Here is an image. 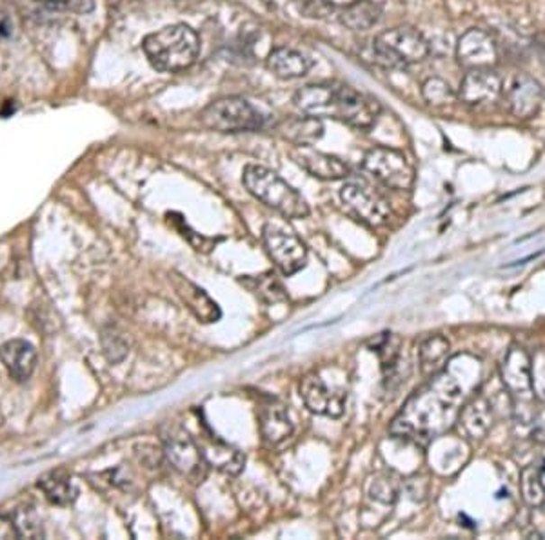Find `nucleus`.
I'll return each instance as SVG.
<instances>
[{
  "instance_id": "37",
  "label": "nucleus",
  "mask_w": 545,
  "mask_h": 540,
  "mask_svg": "<svg viewBox=\"0 0 545 540\" xmlns=\"http://www.w3.org/2000/svg\"><path fill=\"white\" fill-rule=\"evenodd\" d=\"M8 538H19V531L15 527L14 518L0 515V540H8Z\"/></svg>"
},
{
  "instance_id": "14",
  "label": "nucleus",
  "mask_w": 545,
  "mask_h": 540,
  "mask_svg": "<svg viewBox=\"0 0 545 540\" xmlns=\"http://www.w3.org/2000/svg\"><path fill=\"white\" fill-rule=\"evenodd\" d=\"M500 375L505 389L513 400H529L534 398L532 384V359L523 348L513 346L504 357Z\"/></svg>"
},
{
  "instance_id": "10",
  "label": "nucleus",
  "mask_w": 545,
  "mask_h": 540,
  "mask_svg": "<svg viewBox=\"0 0 545 540\" xmlns=\"http://www.w3.org/2000/svg\"><path fill=\"white\" fill-rule=\"evenodd\" d=\"M262 239L268 255L286 277H291L305 268L307 248L296 235L268 224L262 232Z\"/></svg>"
},
{
  "instance_id": "16",
  "label": "nucleus",
  "mask_w": 545,
  "mask_h": 540,
  "mask_svg": "<svg viewBox=\"0 0 545 540\" xmlns=\"http://www.w3.org/2000/svg\"><path fill=\"white\" fill-rule=\"evenodd\" d=\"M291 155H293V160L314 178L342 180V178L351 177V169L342 159L330 155V153L318 151L311 144L296 146Z\"/></svg>"
},
{
  "instance_id": "2",
  "label": "nucleus",
  "mask_w": 545,
  "mask_h": 540,
  "mask_svg": "<svg viewBox=\"0 0 545 540\" xmlns=\"http://www.w3.org/2000/svg\"><path fill=\"white\" fill-rule=\"evenodd\" d=\"M293 102L304 115L333 119L357 130H371L382 114L377 98L344 82L307 84L295 93Z\"/></svg>"
},
{
  "instance_id": "24",
  "label": "nucleus",
  "mask_w": 545,
  "mask_h": 540,
  "mask_svg": "<svg viewBox=\"0 0 545 540\" xmlns=\"http://www.w3.org/2000/svg\"><path fill=\"white\" fill-rule=\"evenodd\" d=\"M39 488L44 491L46 499L57 506H69L77 499V486L71 475L64 471H51L39 479Z\"/></svg>"
},
{
  "instance_id": "28",
  "label": "nucleus",
  "mask_w": 545,
  "mask_h": 540,
  "mask_svg": "<svg viewBox=\"0 0 545 540\" xmlns=\"http://www.w3.org/2000/svg\"><path fill=\"white\" fill-rule=\"evenodd\" d=\"M100 341H102L104 355H105V359L109 362H112V364L123 362L128 357V353H130V343H128L126 335L119 328L105 326L102 330Z\"/></svg>"
},
{
  "instance_id": "1",
  "label": "nucleus",
  "mask_w": 545,
  "mask_h": 540,
  "mask_svg": "<svg viewBox=\"0 0 545 540\" xmlns=\"http://www.w3.org/2000/svg\"><path fill=\"white\" fill-rule=\"evenodd\" d=\"M462 397L464 386L453 373L442 370L407 400L391 424V434L413 443H429L450 426Z\"/></svg>"
},
{
  "instance_id": "18",
  "label": "nucleus",
  "mask_w": 545,
  "mask_h": 540,
  "mask_svg": "<svg viewBox=\"0 0 545 540\" xmlns=\"http://www.w3.org/2000/svg\"><path fill=\"white\" fill-rule=\"evenodd\" d=\"M0 362L15 382H26L37 370L39 355L33 344L23 339H14L0 346Z\"/></svg>"
},
{
  "instance_id": "36",
  "label": "nucleus",
  "mask_w": 545,
  "mask_h": 540,
  "mask_svg": "<svg viewBox=\"0 0 545 540\" xmlns=\"http://www.w3.org/2000/svg\"><path fill=\"white\" fill-rule=\"evenodd\" d=\"M532 439L538 443H545V409H538L532 420Z\"/></svg>"
},
{
  "instance_id": "25",
  "label": "nucleus",
  "mask_w": 545,
  "mask_h": 540,
  "mask_svg": "<svg viewBox=\"0 0 545 540\" xmlns=\"http://www.w3.org/2000/svg\"><path fill=\"white\" fill-rule=\"evenodd\" d=\"M280 132L286 139H289L296 146H304V144H311V142L318 141L323 135V126H322L320 119L304 115V117L289 119L287 123H284Z\"/></svg>"
},
{
  "instance_id": "31",
  "label": "nucleus",
  "mask_w": 545,
  "mask_h": 540,
  "mask_svg": "<svg viewBox=\"0 0 545 540\" xmlns=\"http://www.w3.org/2000/svg\"><path fill=\"white\" fill-rule=\"evenodd\" d=\"M15 527L19 531V538L26 536V538H41L42 536V526H41V518L37 517V513L32 508H24L21 511L15 513L14 517Z\"/></svg>"
},
{
  "instance_id": "9",
  "label": "nucleus",
  "mask_w": 545,
  "mask_h": 540,
  "mask_svg": "<svg viewBox=\"0 0 545 540\" xmlns=\"http://www.w3.org/2000/svg\"><path fill=\"white\" fill-rule=\"evenodd\" d=\"M162 444L169 464L178 473L189 479H204L207 468L204 453L182 426L175 422L166 424L162 427Z\"/></svg>"
},
{
  "instance_id": "27",
  "label": "nucleus",
  "mask_w": 545,
  "mask_h": 540,
  "mask_svg": "<svg viewBox=\"0 0 545 540\" xmlns=\"http://www.w3.org/2000/svg\"><path fill=\"white\" fill-rule=\"evenodd\" d=\"M244 284L264 302L275 304L286 300V291L282 282L277 279L275 273H262L257 277H250L244 280Z\"/></svg>"
},
{
  "instance_id": "3",
  "label": "nucleus",
  "mask_w": 545,
  "mask_h": 540,
  "mask_svg": "<svg viewBox=\"0 0 545 540\" xmlns=\"http://www.w3.org/2000/svg\"><path fill=\"white\" fill-rule=\"evenodd\" d=\"M150 64L162 73H178L195 64L200 55V39L186 24L166 26L142 42Z\"/></svg>"
},
{
  "instance_id": "33",
  "label": "nucleus",
  "mask_w": 545,
  "mask_h": 540,
  "mask_svg": "<svg viewBox=\"0 0 545 540\" xmlns=\"http://www.w3.org/2000/svg\"><path fill=\"white\" fill-rule=\"evenodd\" d=\"M396 493H398V490L391 479L380 477V479L373 481V484H371V497L384 504H393L396 499Z\"/></svg>"
},
{
  "instance_id": "7",
  "label": "nucleus",
  "mask_w": 545,
  "mask_h": 540,
  "mask_svg": "<svg viewBox=\"0 0 545 540\" xmlns=\"http://www.w3.org/2000/svg\"><path fill=\"white\" fill-rule=\"evenodd\" d=\"M341 200L350 215L366 226L380 228L391 217L387 198L364 180H350L341 189Z\"/></svg>"
},
{
  "instance_id": "8",
  "label": "nucleus",
  "mask_w": 545,
  "mask_h": 540,
  "mask_svg": "<svg viewBox=\"0 0 545 540\" xmlns=\"http://www.w3.org/2000/svg\"><path fill=\"white\" fill-rule=\"evenodd\" d=\"M364 169L382 186L395 191H407L414 182V169L407 157L393 148L377 146L362 160Z\"/></svg>"
},
{
  "instance_id": "15",
  "label": "nucleus",
  "mask_w": 545,
  "mask_h": 540,
  "mask_svg": "<svg viewBox=\"0 0 545 540\" xmlns=\"http://www.w3.org/2000/svg\"><path fill=\"white\" fill-rule=\"evenodd\" d=\"M504 89L502 77L493 69H471L460 82L457 96L469 107H482L500 98Z\"/></svg>"
},
{
  "instance_id": "20",
  "label": "nucleus",
  "mask_w": 545,
  "mask_h": 540,
  "mask_svg": "<svg viewBox=\"0 0 545 540\" xmlns=\"http://www.w3.org/2000/svg\"><path fill=\"white\" fill-rule=\"evenodd\" d=\"M268 69L282 80H293L305 77L311 69V62L296 50L277 48L268 57Z\"/></svg>"
},
{
  "instance_id": "23",
  "label": "nucleus",
  "mask_w": 545,
  "mask_h": 540,
  "mask_svg": "<svg viewBox=\"0 0 545 540\" xmlns=\"http://www.w3.org/2000/svg\"><path fill=\"white\" fill-rule=\"evenodd\" d=\"M460 424L471 439H484L493 426V409L486 398H475L460 411Z\"/></svg>"
},
{
  "instance_id": "13",
  "label": "nucleus",
  "mask_w": 545,
  "mask_h": 540,
  "mask_svg": "<svg viewBox=\"0 0 545 540\" xmlns=\"http://www.w3.org/2000/svg\"><path fill=\"white\" fill-rule=\"evenodd\" d=\"M300 397L311 413L341 418L346 411L348 393L327 386L318 375H307L300 384Z\"/></svg>"
},
{
  "instance_id": "21",
  "label": "nucleus",
  "mask_w": 545,
  "mask_h": 540,
  "mask_svg": "<svg viewBox=\"0 0 545 540\" xmlns=\"http://www.w3.org/2000/svg\"><path fill=\"white\" fill-rule=\"evenodd\" d=\"M451 344L444 335H431L418 348V364L423 377L439 375L448 364Z\"/></svg>"
},
{
  "instance_id": "34",
  "label": "nucleus",
  "mask_w": 545,
  "mask_h": 540,
  "mask_svg": "<svg viewBox=\"0 0 545 540\" xmlns=\"http://www.w3.org/2000/svg\"><path fill=\"white\" fill-rule=\"evenodd\" d=\"M14 33V17L6 0H0V41L12 37Z\"/></svg>"
},
{
  "instance_id": "12",
  "label": "nucleus",
  "mask_w": 545,
  "mask_h": 540,
  "mask_svg": "<svg viewBox=\"0 0 545 540\" xmlns=\"http://www.w3.org/2000/svg\"><path fill=\"white\" fill-rule=\"evenodd\" d=\"M457 60L468 71L493 69L498 62V48L491 33L480 28L468 30L457 44Z\"/></svg>"
},
{
  "instance_id": "39",
  "label": "nucleus",
  "mask_w": 545,
  "mask_h": 540,
  "mask_svg": "<svg viewBox=\"0 0 545 540\" xmlns=\"http://www.w3.org/2000/svg\"><path fill=\"white\" fill-rule=\"evenodd\" d=\"M538 473H540V481H541V486H543V490H545V462H543L541 470H538Z\"/></svg>"
},
{
  "instance_id": "30",
  "label": "nucleus",
  "mask_w": 545,
  "mask_h": 540,
  "mask_svg": "<svg viewBox=\"0 0 545 540\" xmlns=\"http://www.w3.org/2000/svg\"><path fill=\"white\" fill-rule=\"evenodd\" d=\"M520 495L529 508H541L545 504V490L538 470L532 466L523 468L520 473Z\"/></svg>"
},
{
  "instance_id": "32",
  "label": "nucleus",
  "mask_w": 545,
  "mask_h": 540,
  "mask_svg": "<svg viewBox=\"0 0 545 540\" xmlns=\"http://www.w3.org/2000/svg\"><path fill=\"white\" fill-rule=\"evenodd\" d=\"M37 3L55 12H69L78 15H86L95 8L93 0H37Z\"/></svg>"
},
{
  "instance_id": "29",
  "label": "nucleus",
  "mask_w": 545,
  "mask_h": 540,
  "mask_svg": "<svg viewBox=\"0 0 545 540\" xmlns=\"http://www.w3.org/2000/svg\"><path fill=\"white\" fill-rule=\"evenodd\" d=\"M422 98L432 107H444L455 102L459 96L448 80L441 77H429L422 84Z\"/></svg>"
},
{
  "instance_id": "26",
  "label": "nucleus",
  "mask_w": 545,
  "mask_h": 540,
  "mask_svg": "<svg viewBox=\"0 0 545 540\" xmlns=\"http://www.w3.org/2000/svg\"><path fill=\"white\" fill-rule=\"evenodd\" d=\"M378 19H380V8L378 5L369 3V0H360V3L346 8L342 17L346 26L359 32L373 28L378 23Z\"/></svg>"
},
{
  "instance_id": "17",
  "label": "nucleus",
  "mask_w": 545,
  "mask_h": 540,
  "mask_svg": "<svg viewBox=\"0 0 545 540\" xmlns=\"http://www.w3.org/2000/svg\"><path fill=\"white\" fill-rule=\"evenodd\" d=\"M259 426L266 443L278 446L293 435V422L287 407L277 398H264L259 406Z\"/></svg>"
},
{
  "instance_id": "22",
  "label": "nucleus",
  "mask_w": 545,
  "mask_h": 540,
  "mask_svg": "<svg viewBox=\"0 0 545 540\" xmlns=\"http://www.w3.org/2000/svg\"><path fill=\"white\" fill-rule=\"evenodd\" d=\"M204 459L207 462V466H213L216 468L218 471H223L226 475H239L242 470H244V464H246V457L232 448L230 444L218 441V439H213L204 450Z\"/></svg>"
},
{
  "instance_id": "19",
  "label": "nucleus",
  "mask_w": 545,
  "mask_h": 540,
  "mask_svg": "<svg viewBox=\"0 0 545 540\" xmlns=\"http://www.w3.org/2000/svg\"><path fill=\"white\" fill-rule=\"evenodd\" d=\"M173 286H175L178 297L182 298V302L189 307V311L198 320L209 324V322H216L223 316V311H221V307H218V304L195 282H191L180 275H175Z\"/></svg>"
},
{
  "instance_id": "35",
  "label": "nucleus",
  "mask_w": 545,
  "mask_h": 540,
  "mask_svg": "<svg viewBox=\"0 0 545 540\" xmlns=\"http://www.w3.org/2000/svg\"><path fill=\"white\" fill-rule=\"evenodd\" d=\"M543 361L536 359L532 361V384L534 389L538 388L541 393H545V355H541Z\"/></svg>"
},
{
  "instance_id": "5",
  "label": "nucleus",
  "mask_w": 545,
  "mask_h": 540,
  "mask_svg": "<svg viewBox=\"0 0 545 540\" xmlns=\"http://www.w3.org/2000/svg\"><path fill=\"white\" fill-rule=\"evenodd\" d=\"M200 123L218 133H250L266 126V115L242 96H226L205 105Z\"/></svg>"
},
{
  "instance_id": "4",
  "label": "nucleus",
  "mask_w": 545,
  "mask_h": 540,
  "mask_svg": "<svg viewBox=\"0 0 545 540\" xmlns=\"http://www.w3.org/2000/svg\"><path fill=\"white\" fill-rule=\"evenodd\" d=\"M242 182L257 200L278 211L287 219H305L309 215V206L305 198L280 175L264 166H246Z\"/></svg>"
},
{
  "instance_id": "6",
  "label": "nucleus",
  "mask_w": 545,
  "mask_h": 540,
  "mask_svg": "<svg viewBox=\"0 0 545 540\" xmlns=\"http://www.w3.org/2000/svg\"><path fill=\"white\" fill-rule=\"evenodd\" d=\"M373 55L384 66L404 68L422 62L429 55V42L418 30L391 28L375 37Z\"/></svg>"
},
{
  "instance_id": "38",
  "label": "nucleus",
  "mask_w": 545,
  "mask_h": 540,
  "mask_svg": "<svg viewBox=\"0 0 545 540\" xmlns=\"http://www.w3.org/2000/svg\"><path fill=\"white\" fill-rule=\"evenodd\" d=\"M323 3H325V5H330V6H335V8L346 10V8H350V6L357 5V3H360V0H323Z\"/></svg>"
},
{
  "instance_id": "11",
  "label": "nucleus",
  "mask_w": 545,
  "mask_h": 540,
  "mask_svg": "<svg viewBox=\"0 0 545 540\" xmlns=\"http://www.w3.org/2000/svg\"><path fill=\"white\" fill-rule=\"evenodd\" d=\"M502 95L509 112L516 119L534 117L543 102V87L532 77L522 73H516L504 82Z\"/></svg>"
}]
</instances>
